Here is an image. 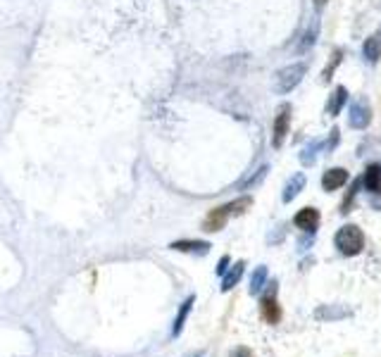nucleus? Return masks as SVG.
Returning a JSON list of instances; mask_svg holds the SVG:
<instances>
[{"mask_svg":"<svg viewBox=\"0 0 381 357\" xmlns=\"http://www.w3.org/2000/svg\"><path fill=\"white\" fill-rule=\"evenodd\" d=\"M327 3H329V0H315V10H322Z\"/></svg>","mask_w":381,"mask_h":357,"instance_id":"4be33fe9","label":"nucleus"},{"mask_svg":"<svg viewBox=\"0 0 381 357\" xmlns=\"http://www.w3.org/2000/svg\"><path fill=\"white\" fill-rule=\"evenodd\" d=\"M334 245H336V250H339L341 255H345V258H355V255L362 253L365 236H362V231H360L355 224H345V226H341V229L336 231Z\"/></svg>","mask_w":381,"mask_h":357,"instance_id":"f03ea898","label":"nucleus"},{"mask_svg":"<svg viewBox=\"0 0 381 357\" xmlns=\"http://www.w3.org/2000/svg\"><path fill=\"white\" fill-rule=\"evenodd\" d=\"M348 122L353 129H367L369 127V122H372V108H369L367 98H358L353 105H350Z\"/></svg>","mask_w":381,"mask_h":357,"instance_id":"20e7f679","label":"nucleus"},{"mask_svg":"<svg viewBox=\"0 0 381 357\" xmlns=\"http://www.w3.org/2000/svg\"><path fill=\"white\" fill-rule=\"evenodd\" d=\"M193 295L190 298H186V303L182 305V310H179V315H177V319H174V329H172V336L177 338V336H182V331H184V324H186V317L190 312V308H193Z\"/></svg>","mask_w":381,"mask_h":357,"instance_id":"dca6fc26","label":"nucleus"},{"mask_svg":"<svg viewBox=\"0 0 381 357\" xmlns=\"http://www.w3.org/2000/svg\"><path fill=\"white\" fill-rule=\"evenodd\" d=\"M288 127H291V105H284V108L277 112V119H274V136H272L274 148H282L284 145Z\"/></svg>","mask_w":381,"mask_h":357,"instance_id":"423d86ee","label":"nucleus"},{"mask_svg":"<svg viewBox=\"0 0 381 357\" xmlns=\"http://www.w3.org/2000/svg\"><path fill=\"white\" fill-rule=\"evenodd\" d=\"M319 150L324 153V140H312V143L300 153V162H303L305 167H312L315 160H317V155H319Z\"/></svg>","mask_w":381,"mask_h":357,"instance_id":"4468645a","label":"nucleus"},{"mask_svg":"<svg viewBox=\"0 0 381 357\" xmlns=\"http://www.w3.org/2000/svg\"><path fill=\"white\" fill-rule=\"evenodd\" d=\"M250 205H253V198H250V195L236 198V200H232V203H227V205H219V208H214L212 212L205 217L203 229L210 231V234H214V231H222L224 226H227L229 219L236 217V214H243L245 210L250 208Z\"/></svg>","mask_w":381,"mask_h":357,"instance_id":"f257e3e1","label":"nucleus"},{"mask_svg":"<svg viewBox=\"0 0 381 357\" xmlns=\"http://www.w3.org/2000/svg\"><path fill=\"white\" fill-rule=\"evenodd\" d=\"M293 224L298 226V229L308 231V234H315L319 226V210L315 208H303L298 214L293 217Z\"/></svg>","mask_w":381,"mask_h":357,"instance_id":"0eeeda50","label":"nucleus"},{"mask_svg":"<svg viewBox=\"0 0 381 357\" xmlns=\"http://www.w3.org/2000/svg\"><path fill=\"white\" fill-rule=\"evenodd\" d=\"M260 312L267 319V324H279L282 319V308L277 303V284H269V291L260 300Z\"/></svg>","mask_w":381,"mask_h":357,"instance_id":"39448f33","label":"nucleus"},{"mask_svg":"<svg viewBox=\"0 0 381 357\" xmlns=\"http://www.w3.org/2000/svg\"><path fill=\"white\" fill-rule=\"evenodd\" d=\"M267 172H269V167H267V164H265V167H260V169H258V172H255V174H253V177H250L248 181H245V184H243V186H253V184H258V181H260V179H262V177H265V174H267Z\"/></svg>","mask_w":381,"mask_h":357,"instance_id":"aec40b11","label":"nucleus"},{"mask_svg":"<svg viewBox=\"0 0 381 357\" xmlns=\"http://www.w3.org/2000/svg\"><path fill=\"white\" fill-rule=\"evenodd\" d=\"M229 262H232V260H229V255H224V258H222V260H219V262H217V274H219V276H222L224 271L229 269Z\"/></svg>","mask_w":381,"mask_h":357,"instance_id":"412c9836","label":"nucleus"},{"mask_svg":"<svg viewBox=\"0 0 381 357\" xmlns=\"http://www.w3.org/2000/svg\"><path fill=\"white\" fill-rule=\"evenodd\" d=\"M345 100H348V90H345V86H336V90L332 93V100H329V108H327L332 117H336V114L341 112Z\"/></svg>","mask_w":381,"mask_h":357,"instance_id":"f3484780","label":"nucleus"},{"mask_svg":"<svg viewBox=\"0 0 381 357\" xmlns=\"http://www.w3.org/2000/svg\"><path fill=\"white\" fill-rule=\"evenodd\" d=\"M360 179H362V186L369 190V193H381V164H377V162L369 164L365 177H360Z\"/></svg>","mask_w":381,"mask_h":357,"instance_id":"9b49d317","label":"nucleus"},{"mask_svg":"<svg viewBox=\"0 0 381 357\" xmlns=\"http://www.w3.org/2000/svg\"><path fill=\"white\" fill-rule=\"evenodd\" d=\"M305 72H308V67H305L303 62H295V64H288V67L279 69L277 77H274V90H277V93H291V90L303 82Z\"/></svg>","mask_w":381,"mask_h":357,"instance_id":"7ed1b4c3","label":"nucleus"},{"mask_svg":"<svg viewBox=\"0 0 381 357\" xmlns=\"http://www.w3.org/2000/svg\"><path fill=\"white\" fill-rule=\"evenodd\" d=\"M243 271H245V262H243V260L234 264V267L229 269V271H224V274H222L224 276V279H222V291H224V293H227V291H232L234 286L238 284L241 276H243Z\"/></svg>","mask_w":381,"mask_h":357,"instance_id":"f8f14e48","label":"nucleus"},{"mask_svg":"<svg viewBox=\"0 0 381 357\" xmlns=\"http://www.w3.org/2000/svg\"><path fill=\"white\" fill-rule=\"evenodd\" d=\"M169 248L177 250V253H190V255H208L210 253V243H205V241H174Z\"/></svg>","mask_w":381,"mask_h":357,"instance_id":"1a4fd4ad","label":"nucleus"},{"mask_svg":"<svg viewBox=\"0 0 381 357\" xmlns=\"http://www.w3.org/2000/svg\"><path fill=\"white\" fill-rule=\"evenodd\" d=\"M305 184H308V177H305L303 172L293 174V177L288 179V184L284 186V195H282V200H284V203H291V200H295V198H298V193L305 188Z\"/></svg>","mask_w":381,"mask_h":357,"instance_id":"9d476101","label":"nucleus"},{"mask_svg":"<svg viewBox=\"0 0 381 357\" xmlns=\"http://www.w3.org/2000/svg\"><path fill=\"white\" fill-rule=\"evenodd\" d=\"M341 60H343V50H341V48H336V50H334V55H332V62H329V67L324 69V74H322V77H324V82H329V79H332L334 69L339 67V62H341Z\"/></svg>","mask_w":381,"mask_h":357,"instance_id":"6ab92c4d","label":"nucleus"},{"mask_svg":"<svg viewBox=\"0 0 381 357\" xmlns=\"http://www.w3.org/2000/svg\"><path fill=\"white\" fill-rule=\"evenodd\" d=\"M348 181V169H343V167H332V169H327L324 172V177H322V188L327 190V193H332V190L336 188H341V186Z\"/></svg>","mask_w":381,"mask_h":357,"instance_id":"6e6552de","label":"nucleus"},{"mask_svg":"<svg viewBox=\"0 0 381 357\" xmlns=\"http://www.w3.org/2000/svg\"><path fill=\"white\" fill-rule=\"evenodd\" d=\"M362 55L367 58V62H377V60L381 58V38L379 36H369L367 41H365L362 45Z\"/></svg>","mask_w":381,"mask_h":357,"instance_id":"2eb2a0df","label":"nucleus"},{"mask_svg":"<svg viewBox=\"0 0 381 357\" xmlns=\"http://www.w3.org/2000/svg\"><path fill=\"white\" fill-rule=\"evenodd\" d=\"M267 276H269L267 267H258L253 271V276H250V295H258L267 286Z\"/></svg>","mask_w":381,"mask_h":357,"instance_id":"a211bd4d","label":"nucleus"},{"mask_svg":"<svg viewBox=\"0 0 381 357\" xmlns=\"http://www.w3.org/2000/svg\"><path fill=\"white\" fill-rule=\"evenodd\" d=\"M317 36H319V19L315 17L312 22H310L308 32H305V34H303V38H300V43H298V53H305V50L312 48L315 41H317Z\"/></svg>","mask_w":381,"mask_h":357,"instance_id":"ddd939ff","label":"nucleus"}]
</instances>
